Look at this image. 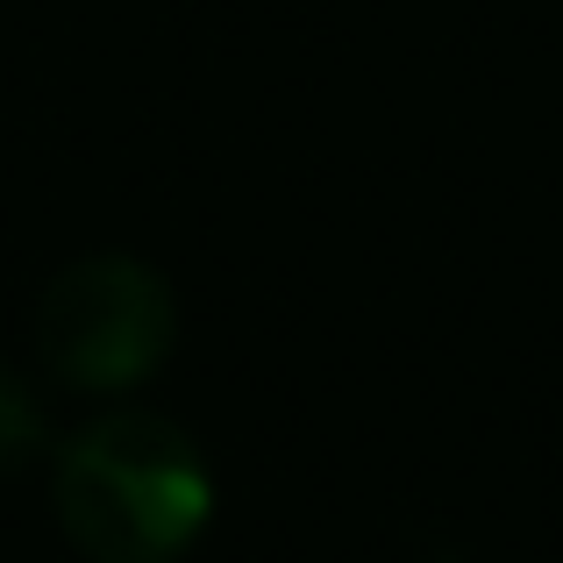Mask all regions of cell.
Masks as SVG:
<instances>
[{
  "label": "cell",
  "instance_id": "obj_3",
  "mask_svg": "<svg viewBox=\"0 0 563 563\" xmlns=\"http://www.w3.org/2000/svg\"><path fill=\"white\" fill-rule=\"evenodd\" d=\"M43 450H51V407L36 399V385L22 372L0 364V478L43 464Z\"/></svg>",
  "mask_w": 563,
  "mask_h": 563
},
{
  "label": "cell",
  "instance_id": "obj_2",
  "mask_svg": "<svg viewBox=\"0 0 563 563\" xmlns=\"http://www.w3.org/2000/svg\"><path fill=\"white\" fill-rule=\"evenodd\" d=\"M179 343L165 272L122 250L71 257L36 300V357L65 393H136Z\"/></svg>",
  "mask_w": 563,
  "mask_h": 563
},
{
  "label": "cell",
  "instance_id": "obj_1",
  "mask_svg": "<svg viewBox=\"0 0 563 563\" xmlns=\"http://www.w3.org/2000/svg\"><path fill=\"white\" fill-rule=\"evenodd\" d=\"M51 499L86 563H179L214 521V471L172 413L122 407L57 450Z\"/></svg>",
  "mask_w": 563,
  "mask_h": 563
}]
</instances>
